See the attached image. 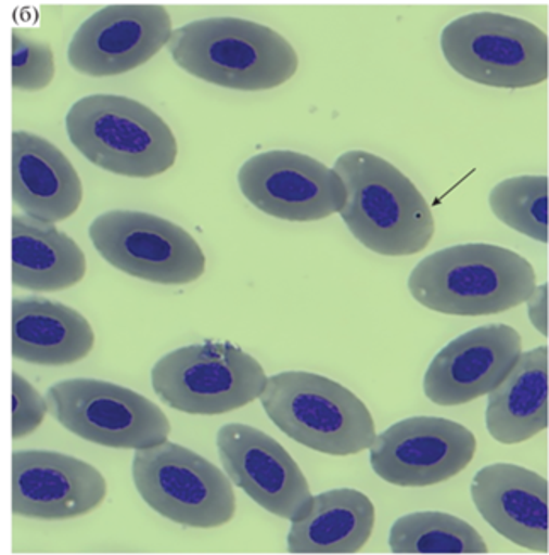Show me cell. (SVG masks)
Returning <instances> with one entry per match:
<instances>
[{"mask_svg":"<svg viewBox=\"0 0 549 555\" xmlns=\"http://www.w3.org/2000/svg\"><path fill=\"white\" fill-rule=\"evenodd\" d=\"M347 199L339 215L354 238L374 254L408 257L427 248L436 221L422 192L374 153L353 150L334 165Z\"/></svg>","mask_w":549,"mask_h":555,"instance_id":"obj_1","label":"cell"},{"mask_svg":"<svg viewBox=\"0 0 549 555\" xmlns=\"http://www.w3.org/2000/svg\"><path fill=\"white\" fill-rule=\"evenodd\" d=\"M413 299L452 317H488L526 302L536 272L509 248L468 243L429 255L408 279Z\"/></svg>","mask_w":549,"mask_h":555,"instance_id":"obj_2","label":"cell"},{"mask_svg":"<svg viewBox=\"0 0 549 555\" xmlns=\"http://www.w3.org/2000/svg\"><path fill=\"white\" fill-rule=\"evenodd\" d=\"M167 48L182 70L225 89H276L298 70V53L283 35L240 17L193 21L173 31Z\"/></svg>","mask_w":549,"mask_h":555,"instance_id":"obj_3","label":"cell"},{"mask_svg":"<svg viewBox=\"0 0 549 555\" xmlns=\"http://www.w3.org/2000/svg\"><path fill=\"white\" fill-rule=\"evenodd\" d=\"M65 126L75 149L87 160L116 176L150 179L176 164L173 129L135 99L87 95L71 107Z\"/></svg>","mask_w":549,"mask_h":555,"instance_id":"obj_4","label":"cell"},{"mask_svg":"<svg viewBox=\"0 0 549 555\" xmlns=\"http://www.w3.org/2000/svg\"><path fill=\"white\" fill-rule=\"evenodd\" d=\"M276 427L320 454L347 457L373 446V415L353 391L314 372L267 377L259 396Z\"/></svg>","mask_w":549,"mask_h":555,"instance_id":"obj_5","label":"cell"},{"mask_svg":"<svg viewBox=\"0 0 549 555\" xmlns=\"http://www.w3.org/2000/svg\"><path fill=\"white\" fill-rule=\"evenodd\" d=\"M441 48L464 79L499 89L548 80V35L536 24L499 12H473L444 28Z\"/></svg>","mask_w":549,"mask_h":555,"instance_id":"obj_6","label":"cell"},{"mask_svg":"<svg viewBox=\"0 0 549 555\" xmlns=\"http://www.w3.org/2000/svg\"><path fill=\"white\" fill-rule=\"evenodd\" d=\"M266 383L259 360L220 341L177 348L152 369L155 395L188 415H224L247 406L263 395Z\"/></svg>","mask_w":549,"mask_h":555,"instance_id":"obj_7","label":"cell"},{"mask_svg":"<svg viewBox=\"0 0 549 555\" xmlns=\"http://www.w3.org/2000/svg\"><path fill=\"white\" fill-rule=\"evenodd\" d=\"M135 488L146 505L182 527L216 528L235 516L237 498L224 470L179 443L137 450Z\"/></svg>","mask_w":549,"mask_h":555,"instance_id":"obj_8","label":"cell"},{"mask_svg":"<svg viewBox=\"0 0 549 555\" xmlns=\"http://www.w3.org/2000/svg\"><path fill=\"white\" fill-rule=\"evenodd\" d=\"M47 404L63 428L98 446L142 450L169 440L170 422L164 411L118 384L62 380L48 389Z\"/></svg>","mask_w":549,"mask_h":555,"instance_id":"obj_9","label":"cell"},{"mask_svg":"<svg viewBox=\"0 0 549 555\" xmlns=\"http://www.w3.org/2000/svg\"><path fill=\"white\" fill-rule=\"evenodd\" d=\"M92 245L114 269L143 281L182 286L206 269L200 243L184 228L142 211H110L89 227Z\"/></svg>","mask_w":549,"mask_h":555,"instance_id":"obj_10","label":"cell"},{"mask_svg":"<svg viewBox=\"0 0 549 555\" xmlns=\"http://www.w3.org/2000/svg\"><path fill=\"white\" fill-rule=\"evenodd\" d=\"M240 191L255 208L284 221H318L341 212L347 192L341 177L303 153L272 150L239 170Z\"/></svg>","mask_w":549,"mask_h":555,"instance_id":"obj_11","label":"cell"},{"mask_svg":"<svg viewBox=\"0 0 549 555\" xmlns=\"http://www.w3.org/2000/svg\"><path fill=\"white\" fill-rule=\"evenodd\" d=\"M476 438L446 418L416 416L395 423L371 446L374 473L401 488H424L448 481L473 461Z\"/></svg>","mask_w":549,"mask_h":555,"instance_id":"obj_12","label":"cell"},{"mask_svg":"<svg viewBox=\"0 0 549 555\" xmlns=\"http://www.w3.org/2000/svg\"><path fill=\"white\" fill-rule=\"evenodd\" d=\"M216 446L228 479L260 508L290 521L310 513V485L278 440L251 425L228 423L218 431Z\"/></svg>","mask_w":549,"mask_h":555,"instance_id":"obj_13","label":"cell"},{"mask_svg":"<svg viewBox=\"0 0 549 555\" xmlns=\"http://www.w3.org/2000/svg\"><path fill=\"white\" fill-rule=\"evenodd\" d=\"M170 36L173 17L162 5H110L80 24L68 62L91 77L123 75L150 62Z\"/></svg>","mask_w":549,"mask_h":555,"instance_id":"obj_14","label":"cell"},{"mask_svg":"<svg viewBox=\"0 0 549 555\" xmlns=\"http://www.w3.org/2000/svg\"><path fill=\"white\" fill-rule=\"evenodd\" d=\"M107 482L91 464L50 450L12 454V512L36 520H71L94 512Z\"/></svg>","mask_w":549,"mask_h":555,"instance_id":"obj_15","label":"cell"},{"mask_svg":"<svg viewBox=\"0 0 549 555\" xmlns=\"http://www.w3.org/2000/svg\"><path fill=\"white\" fill-rule=\"evenodd\" d=\"M521 353L522 337L512 326L471 330L434 357L425 372V396L439 406L471 403L494 391Z\"/></svg>","mask_w":549,"mask_h":555,"instance_id":"obj_16","label":"cell"},{"mask_svg":"<svg viewBox=\"0 0 549 555\" xmlns=\"http://www.w3.org/2000/svg\"><path fill=\"white\" fill-rule=\"evenodd\" d=\"M548 479L514 464H491L476 473L471 498L500 535L527 551L548 554Z\"/></svg>","mask_w":549,"mask_h":555,"instance_id":"obj_17","label":"cell"},{"mask_svg":"<svg viewBox=\"0 0 549 555\" xmlns=\"http://www.w3.org/2000/svg\"><path fill=\"white\" fill-rule=\"evenodd\" d=\"M82 180L51 141L28 131L12 134V199L29 218L60 223L82 204Z\"/></svg>","mask_w":549,"mask_h":555,"instance_id":"obj_18","label":"cell"},{"mask_svg":"<svg viewBox=\"0 0 549 555\" xmlns=\"http://www.w3.org/2000/svg\"><path fill=\"white\" fill-rule=\"evenodd\" d=\"M95 335L71 306L43 298L12 301V357L28 364L71 365L86 359Z\"/></svg>","mask_w":549,"mask_h":555,"instance_id":"obj_19","label":"cell"},{"mask_svg":"<svg viewBox=\"0 0 549 555\" xmlns=\"http://www.w3.org/2000/svg\"><path fill=\"white\" fill-rule=\"evenodd\" d=\"M86 272V255L67 233L26 215L12 218L14 286L55 293L77 286Z\"/></svg>","mask_w":549,"mask_h":555,"instance_id":"obj_20","label":"cell"},{"mask_svg":"<svg viewBox=\"0 0 549 555\" xmlns=\"http://www.w3.org/2000/svg\"><path fill=\"white\" fill-rule=\"evenodd\" d=\"M548 347L521 353L509 376L488 392V434L503 443L527 442L548 428Z\"/></svg>","mask_w":549,"mask_h":555,"instance_id":"obj_21","label":"cell"},{"mask_svg":"<svg viewBox=\"0 0 549 555\" xmlns=\"http://www.w3.org/2000/svg\"><path fill=\"white\" fill-rule=\"evenodd\" d=\"M373 501L356 489H332L314 498L288 533L291 554H356L373 535Z\"/></svg>","mask_w":549,"mask_h":555,"instance_id":"obj_22","label":"cell"},{"mask_svg":"<svg viewBox=\"0 0 549 555\" xmlns=\"http://www.w3.org/2000/svg\"><path fill=\"white\" fill-rule=\"evenodd\" d=\"M395 554H487L488 547L475 528L458 516L420 512L401 516L390 532Z\"/></svg>","mask_w":549,"mask_h":555,"instance_id":"obj_23","label":"cell"},{"mask_svg":"<svg viewBox=\"0 0 549 555\" xmlns=\"http://www.w3.org/2000/svg\"><path fill=\"white\" fill-rule=\"evenodd\" d=\"M494 215L522 235L548 243V177L502 180L490 192Z\"/></svg>","mask_w":549,"mask_h":555,"instance_id":"obj_24","label":"cell"},{"mask_svg":"<svg viewBox=\"0 0 549 555\" xmlns=\"http://www.w3.org/2000/svg\"><path fill=\"white\" fill-rule=\"evenodd\" d=\"M55 77V56L50 44L12 33V87L24 92L47 89Z\"/></svg>","mask_w":549,"mask_h":555,"instance_id":"obj_25","label":"cell"},{"mask_svg":"<svg viewBox=\"0 0 549 555\" xmlns=\"http://www.w3.org/2000/svg\"><path fill=\"white\" fill-rule=\"evenodd\" d=\"M47 411V399L17 372H12V438L17 440L40 428Z\"/></svg>","mask_w":549,"mask_h":555,"instance_id":"obj_26","label":"cell"},{"mask_svg":"<svg viewBox=\"0 0 549 555\" xmlns=\"http://www.w3.org/2000/svg\"><path fill=\"white\" fill-rule=\"evenodd\" d=\"M526 302L531 325L548 337V284L536 286Z\"/></svg>","mask_w":549,"mask_h":555,"instance_id":"obj_27","label":"cell"}]
</instances>
